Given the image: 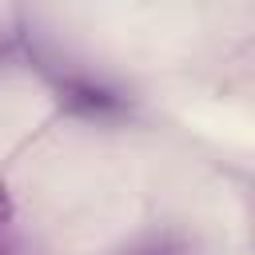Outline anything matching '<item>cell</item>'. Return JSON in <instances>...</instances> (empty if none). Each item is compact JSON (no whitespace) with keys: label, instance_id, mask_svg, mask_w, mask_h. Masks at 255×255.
Listing matches in <instances>:
<instances>
[{"label":"cell","instance_id":"obj_2","mask_svg":"<svg viewBox=\"0 0 255 255\" xmlns=\"http://www.w3.org/2000/svg\"><path fill=\"white\" fill-rule=\"evenodd\" d=\"M8 227H12V195H8V183L0 179V247H4Z\"/></svg>","mask_w":255,"mask_h":255},{"label":"cell","instance_id":"obj_1","mask_svg":"<svg viewBox=\"0 0 255 255\" xmlns=\"http://www.w3.org/2000/svg\"><path fill=\"white\" fill-rule=\"evenodd\" d=\"M64 104L72 112H88V116H100V112H116L120 108V100L108 88H96V84H64Z\"/></svg>","mask_w":255,"mask_h":255}]
</instances>
